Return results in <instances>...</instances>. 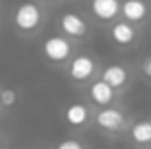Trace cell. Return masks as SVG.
Returning <instances> with one entry per match:
<instances>
[{"label": "cell", "mask_w": 151, "mask_h": 149, "mask_svg": "<svg viewBox=\"0 0 151 149\" xmlns=\"http://www.w3.org/2000/svg\"><path fill=\"white\" fill-rule=\"evenodd\" d=\"M39 149H51V148H39Z\"/></svg>", "instance_id": "d6986e66"}, {"label": "cell", "mask_w": 151, "mask_h": 149, "mask_svg": "<svg viewBox=\"0 0 151 149\" xmlns=\"http://www.w3.org/2000/svg\"><path fill=\"white\" fill-rule=\"evenodd\" d=\"M47 18L49 14L44 4H40L39 0H25L14 7L11 16V27L19 39L32 40L44 32Z\"/></svg>", "instance_id": "6da1fadb"}, {"label": "cell", "mask_w": 151, "mask_h": 149, "mask_svg": "<svg viewBox=\"0 0 151 149\" xmlns=\"http://www.w3.org/2000/svg\"><path fill=\"white\" fill-rule=\"evenodd\" d=\"M137 117L127 109L125 104L95 111L93 130H97L104 139L109 140H125L130 126Z\"/></svg>", "instance_id": "7a4b0ae2"}, {"label": "cell", "mask_w": 151, "mask_h": 149, "mask_svg": "<svg viewBox=\"0 0 151 149\" xmlns=\"http://www.w3.org/2000/svg\"><path fill=\"white\" fill-rule=\"evenodd\" d=\"M0 93H2V102H4V107L7 109V112L14 109L16 104L19 102V91L12 86H2Z\"/></svg>", "instance_id": "5bb4252c"}, {"label": "cell", "mask_w": 151, "mask_h": 149, "mask_svg": "<svg viewBox=\"0 0 151 149\" xmlns=\"http://www.w3.org/2000/svg\"><path fill=\"white\" fill-rule=\"evenodd\" d=\"M60 116H62V121L65 123V126L76 133H83L90 128H93V121H95V109L84 100H70L67 102L62 111H60Z\"/></svg>", "instance_id": "52a82bcc"}, {"label": "cell", "mask_w": 151, "mask_h": 149, "mask_svg": "<svg viewBox=\"0 0 151 149\" xmlns=\"http://www.w3.org/2000/svg\"><path fill=\"white\" fill-rule=\"evenodd\" d=\"M79 49H81L79 44H76L70 39L63 37L62 34L56 32V34H53V35H49L47 39L42 40L40 56L49 69L63 72L67 69L69 62L74 58V54Z\"/></svg>", "instance_id": "5b68a950"}, {"label": "cell", "mask_w": 151, "mask_h": 149, "mask_svg": "<svg viewBox=\"0 0 151 149\" xmlns=\"http://www.w3.org/2000/svg\"><path fill=\"white\" fill-rule=\"evenodd\" d=\"M51 149H91V148L83 137L74 133V135H67V137L60 139L55 146H51Z\"/></svg>", "instance_id": "4fadbf2b"}, {"label": "cell", "mask_w": 151, "mask_h": 149, "mask_svg": "<svg viewBox=\"0 0 151 149\" xmlns=\"http://www.w3.org/2000/svg\"><path fill=\"white\" fill-rule=\"evenodd\" d=\"M81 98H84L95 111L123 104V97L100 77L81 91Z\"/></svg>", "instance_id": "9c48e42d"}, {"label": "cell", "mask_w": 151, "mask_h": 149, "mask_svg": "<svg viewBox=\"0 0 151 149\" xmlns=\"http://www.w3.org/2000/svg\"><path fill=\"white\" fill-rule=\"evenodd\" d=\"M97 25L88 16V12L79 11H65L56 18V32L63 37L70 39L72 42L83 46L93 40Z\"/></svg>", "instance_id": "277c9868"}, {"label": "cell", "mask_w": 151, "mask_h": 149, "mask_svg": "<svg viewBox=\"0 0 151 149\" xmlns=\"http://www.w3.org/2000/svg\"><path fill=\"white\" fill-rule=\"evenodd\" d=\"M135 69H137L139 79H142L144 82L151 84V53L135 62Z\"/></svg>", "instance_id": "9a60e30c"}, {"label": "cell", "mask_w": 151, "mask_h": 149, "mask_svg": "<svg viewBox=\"0 0 151 149\" xmlns=\"http://www.w3.org/2000/svg\"><path fill=\"white\" fill-rule=\"evenodd\" d=\"M100 79L106 81L111 88H114L123 98L125 95L132 90V86L135 84V81L139 79L135 63H128V62H109L104 63Z\"/></svg>", "instance_id": "8992f818"}, {"label": "cell", "mask_w": 151, "mask_h": 149, "mask_svg": "<svg viewBox=\"0 0 151 149\" xmlns=\"http://www.w3.org/2000/svg\"><path fill=\"white\" fill-rule=\"evenodd\" d=\"M123 0H88V16L97 27L109 28L113 23L121 19Z\"/></svg>", "instance_id": "30bf717a"}, {"label": "cell", "mask_w": 151, "mask_h": 149, "mask_svg": "<svg viewBox=\"0 0 151 149\" xmlns=\"http://www.w3.org/2000/svg\"><path fill=\"white\" fill-rule=\"evenodd\" d=\"M106 34H107V39L113 44L114 49H118L119 53H128V51H134L139 47L144 30L134 27L132 23H128L125 19H118L106 30Z\"/></svg>", "instance_id": "ba28073f"}, {"label": "cell", "mask_w": 151, "mask_h": 149, "mask_svg": "<svg viewBox=\"0 0 151 149\" xmlns=\"http://www.w3.org/2000/svg\"><path fill=\"white\" fill-rule=\"evenodd\" d=\"M0 149H7V135L0 130Z\"/></svg>", "instance_id": "2e32d148"}, {"label": "cell", "mask_w": 151, "mask_h": 149, "mask_svg": "<svg viewBox=\"0 0 151 149\" xmlns=\"http://www.w3.org/2000/svg\"><path fill=\"white\" fill-rule=\"evenodd\" d=\"M121 19L146 30L151 25V0H123Z\"/></svg>", "instance_id": "8fae6325"}, {"label": "cell", "mask_w": 151, "mask_h": 149, "mask_svg": "<svg viewBox=\"0 0 151 149\" xmlns=\"http://www.w3.org/2000/svg\"><path fill=\"white\" fill-rule=\"evenodd\" d=\"M0 88H2V86H0ZM5 114H7V109L4 107V102H2V93H0V121H2V117H4Z\"/></svg>", "instance_id": "e0dca14e"}, {"label": "cell", "mask_w": 151, "mask_h": 149, "mask_svg": "<svg viewBox=\"0 0 151 149\" xmlns=\"http://www.w3.org/2000/svg\"><path fill=\"white\" fill-rule=\"evenodd\" d=\"M40 4H44V5H56V4H60V2H63V0H39Z\"/></svg>", "instance_id": "ac0fdd59"}, {"label": "cell", "mask_w": 151, "mask_h": 149, "mask_svg": "<svg viewBox=\"0 0 151 149\" xmlns=\"http://www.w3.org/2000/svg\"><path fill=\"white\" fill-rule=\"evenodd\" d=\"M102 67L104 63L95 53L88 49H79L74 54V58L69 62L67 69L63 70V75L74 90L83 91L86 86H90L93 81L100 77Z\"/></svg>", "instance_id": "3957f363"}, {"label": "cell", "mask_w": 151, "mask_h": 149, "mask_svg": "<svg viewBox=\"0 0 151 149\" xmlns=\"http://www.w3.org/2000/svg\"><path fill=\"white\" fill-rule=\"evenodd\" d=\"M125 142L130 149H151V116L137 117L134 121Z\"/></svg>", "instance_id": "7c38bea8"}]
</instances>
